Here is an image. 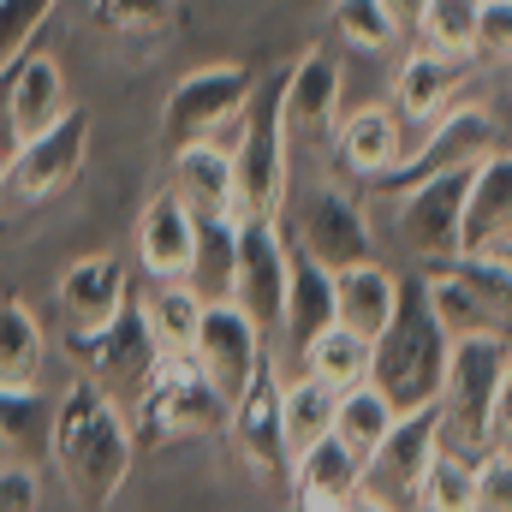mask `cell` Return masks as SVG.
<instances>
[{"label":"cell","instance_id":"obj_16","mask_svg":"<svg viewBox=\"0 0 512 512\" xmlns=\"http://www.w3.org/2000/svg\"><path fill=\"white\" fill-rule=\"evenodd\" d=\"M227 429H233L239 459L251 465L262 483H286L292 453H286V429H280V376H274V364H262V370H256V382L233 399Z\"/></svg>","mask_w":512,"mask_h":512},{"label":"cell","instance_id":"obj_30","mask_svg":"<svg viewBox=\"0 0 512 512\" xmlns=\"http://www.w3.org/2000/svg\"><path fill=\"white\" fill-rule=\"evenodd\" d=\"M298 370L316 376V382H328L334 393H340V387H352V382L370 376V340L352 334V328H340V322H328V328L298 352Z\"/></svg>","mask_w":512,"mask_h":512},{"label":"cell","instance_id":"obj_7","mask_svg":"<svg viewBox=\"0 0 512 512\" xmlns=\"http://www.w3.org/2000/svg\"><path fill=\"white\" fill-rule=\"evenodd\" d=\"M292 137L280 120V78H256L251 102H245V120L233 137V191H239V215H274L286 209V155Z\"/></svg>","mask_w":512,"mask_h":512},{"label":"cell","instance_id":"obj_5","mask_svg":"<svg viewBox=\"0 0 512 512\" xmlns=\"http://www.w3.org/2000/svg\"><path fill=\"white\" fill-rule=\"evenodd\" d=\"M90 131H96L90 108H66L48 131L24 137V143L0 161V221L30 215V209L54 203L66 185H78L84 155H90Z\"/></svg>","mask_w":512,"mask_h":512},{"label":"cell","instance_id":"obj_42","mask_svg":"<svg viewBox=\"0 0 512 512\" xmlns=\"http://www.w3.org/2000/svg\"><path fill=\"white\" fill-rule=\"evenodd\" d=\"M423 6H429V0H387V12L399 18V30H405V36H417V24H423Z\"/></svg>","mask_w":512,"mask_h":512},{"label":"cell","instance_id":"obj_19","mask_svg":"<svg viewBox=\"0 0 512 512\" xmlns=\"http://www.w3.org/2000/svg\"><path fill=\"white\" fill-rule=\"evenodd\" d=\"M471 66H477V60H465V54H441V48L417 42V48L399 60V72H393V114H399L405 126L441 120V114L459 102V84L471 78Z\"/></svg>","mask_w":512,"mask_h":512},{"label":"cell","instance_id":"obj_27","mask_svg":"<svg viewBox=\"0 0 512 512\" xmlns=\"http://www.w3.org/2000/svg\"><path fill=\"white\" fill-rule=\"evenodd\" d=\"M393 417H399V405H393V399H387V393L370 382V376L334 393V435H340V441H346V447H352L364 465H370V453L387 441Z\"/></svg>","mask_w":512,"mask_h":512},{"label":"cell","instance_id":"obj_31","mask_svg":"<svg viewBox=\"0 0 512 512\" xmlns=\"http://www.w3.org/2000/svg\"><path fill=\"white\" fill-rule=\"evenodd\" d=\"M411 507H423V512H477V459H471V453H453V447H435V459H429L423 477H417Z\"/></svg>","mask_w":512,"mask_h":512},{"label":"cell","instance_id":"obj_39","mask_svg":"<svg viewBox=\"0 0 512 512\" xmlns=\"http://www.w3.org/2000/svg\"><path fill=\"white\" fill-rule=\"evenodd\" d=\"M477 60H512V0H477Z\"/></svg>","mask_w":512,"mask_h":512},{"label":"cell","instance_id":"obj_17","mask_svg":"<svg viewBox=\"0 0 512 512\" xmlns=\"http://www.w3.org/2000/svg\"><path fill=\"white\" fill-rule=\"evenodd\" d=\"M512 239V143L483 155L465 179L459 209V256H495Z\"/></svg>","mask_w":512,"mask_h":512},{"label":"cell","instance_id":"obj_26","mask_svg":"<svg viewBox=\"0 0 512 512\" xmlns=\"http://www.w3.org/2000/svg\"><path fill=\"white\" fill-rule=\"evenodd\" d=\"M48 441H54V399L36 382H0V447L36 465Z\"/></svg>","mask_w":512,"mask_h":512},{"label":"cell","instance_id":"obj_18","mask_svg":"<svg viewBox=\"0 0 512 512\" xmlns=\"http://www.w3.org/2000/svg\"><path fill=\"white\" fill-rule=\"evenodd\" d=\"M334 161H340V173L346 179H358V185H376L387 179L399 161H405V120L393 114V102H370V108H352V114H340L334 120Z\"/></svg>","mask_w":512,"mask_h":512},{"label":"cell","instance_id":"obj_33","mask_svg":"<svg viewBox=\"0 0 512 512\" xmlns=\"http://www.w3.org/2000/svg\"><path fill=\"white\" fill-rule=\"evenodd\" d=\"M328 18H334V36L346 48H358V54H387V48L405 42V30L387 12V0H334Z\"/></svg>","mask_w":512,"mask_h":512},{"label":"cell","instance_id":"obj_28","mask_svg":"<svg viewBox=\"0 0 512 512\" xmlns=\"http://www.w3.org/2000/svg\"><path fill=\"white\" fill-rule=\"evenodd\" d=\"M203 304H209V298H197L185 280H155V286L137 298V310H143V322H149V334H155L161 352H191V346H197Z\"/></svg>","mask_w":512,"mask_h":512},{"label":"cell","instance_id":"obj_36","mask_svg":"<svg viewBox=\"0 0 512 512\" xmlns=\"http://www.w3.org/2000/svg\"><path fill=\"white\" fill-rule=\"evenodd\" d=\"M417 42L477 60V0H429L423 24H417Z\"/></svg>","mask_w":512,"mask_h":512},{"label":"cell","instance_id":"obj_29","mask_svg":"<svg viewBox=\"0 0 512 512\" xmlns=\"http://www.w3.org/2000/svg\"><path fill=\"white\" fill-rule=\"evenodd\" d=\"M233 256H239V215L197 221V251L185 268V286L197 298H233Z\"/></svg>","mask_w":512,"mask_h":512},{"label":"cell","instance_id":"obj_43","mask_svg":"<svg viewBox=\"0 0 512 512\" xmlns=\"http://www.w3.org/2000/svg\"><path fill=\"white\" fill-rule=\"evenodd\" d=\"M495 256H501V262H512V239H507V245H501V251H495Z\"/></svg>","mask_w":512,"mask_h":512},{"label":"cell","instance_id":"obj_20","mask_svg":"<svg viewBox=\"0 0 512 512\" xmlns=\"http://www.w3.org/2000/svg\"><path fill=\"white\" fill-rule=\"evenodd\" d=\"M286 489H292V501L304 512H346V507H358L364 459H358L340 435H322V441H310L304 453H292Z\"/></svg>","mask_w":512,"mask_h":512},{"label":"cell","instance_id":"obj_15","mask_svg":"<svg viewBox=\"0 0 512 512\" xmlns=\"http://www.w3.org/2000/svg\"><path fill=\"white\" fill-rule=\"evenodd\" d=\"M340 90H346V72L328 48H310L298 54L286 72H280V120L292 143H322L334 120H340Z\"/></svg>","mask_w":512,"mask_h":512},{"label":"cell","instance_id":"obj_25","mask_svg":"<svg viewBox=\"0 0 512 512\" xmlns=\"http://www.w3.org/2000/svg\"><path fill=\"white\" fill-rule=\"evenodd\" d=\"M334 322V268H322L316 256L292 245V268H286V304H280V328L292 340V352H304L322 328Z\"/></svg>","mask_w":512,"mask_h":512},{"label":"cell","instance_id":"obj_1","mask_svg":"<svg viewBox=\"0 0 512 512\" xmlns=\"http://www.w3.org/2000/svg\"><path fill=\"white\" fill-rule=\"evenodd\" d=\"M48 459L72 495V507L102 512L120 501L131 465H137V435H131L120 399L102 382H72L54 399V441H48Z\"/></svg>","mask_w":512,"mask_h":512},{"label":"cell","instance_id":"obj_22","mask_svg":"<svg viewBox=\"0 0 512 512\" xmlns=\"http://www.w3.org/2000/svg\"><path fill=\"white\" fill-rule=\"evenodd\" d=\"M191 251H197V209L167 185L149 197V209L137 221V262L149 280H185Z\"/></svg>","mask_w":512,"mask_h":512},{"label":"cell","instance_id":"obj_10","mask_svg":"<svg viewBox=\"0 0 512 512\" xmlns=\"http://www.w3.org/2000/svg\"><path fill=\"white\" fill-rule=\"evenodd\" d=\"M286 239H292L304 256H316L322 268H334V274L352 268V262H364V256L376 251L364 203H358L352 191H340V185H316V191H304L298 209H292V233H286Z\"/></svg>","mask_w":512,"mask_h":512},{"label":"cell","instance_id":"obj_35","mask_svg":"<svg viewBox=\"0 0 512 512\" xmlns=\"http://www.w3.org/2000/svg\"><path fill=\"white\" fill-rule=\"evenodd\" d=\"M96 30L120 36V42H161L179 24V0H90Z\"/></svg>","mask_w":512,"mask_h":512},{"label":"cell","instance_id":"obj_23","mask_svg":"<svg viewBox=\"0 0 512 512\" xmlns=\"http://www.w3.org/2000/svg\"><path fill=\"white\" fill-rule=\"evenodd\" d=\"M173 161V191L197 209V221H215V215H239V191H233V149L221 137H203V143H185L167 155Z\"/></svg>","mask_w":512,"mask_h":512},{"label":"cell","instance_id":"obj_12","mask_svg":"<svg viewBox=\"0 0 512 512\" xmlns=\"http://www.w3.org/2000/svg\"><path fill=\"white\" fill-rule=\"evenodd\" d=\"M435 447H441V405H411V411H399L393 429H387V441L370 453V465H364L358 507H382V489H393L387 507H411L417 477H423V465L435 459Z\"/></svg>","mask_w":512,"mask_h":512},{"label":"cell","instance_id":"obj_6","mask_svg":"<svg viewBox=\"0 0 512 512\" xmlns=\"http://www.w3.org/2000/svg\"><path fill=\"white\" fill-rule=\"evenodd\" d=\"M256 90V72L239 66V60H221V66H197L185 72L167 102H161V155L185 149V143H203V137H221L233 149L239 137V120H245V102Z\"/></svg>","mask_w":512,"mask_h":512},{"label":"cell","instance_id":"obj_8","mask_svg":"<svg viewBox=\"0 0 512 512\" xmlns=\"http://www.w3.org/2000/svg\"><path fill=\"white\" fill-rule=\"evenodd\" d=\"M495 149H507V126L495 120V108L459 102V108H447L441 120H429L423 149L405 155L387 179H376V191H405V185H417V179H429V173H441V167H471V161H483V155H495Z\"/></svg>","mask_w":512,"mask_h":512},{"label":"cell","instance_id":"obj_41","mask_svg":"<svg viewBox=\"0 0 512 512\" xmlns=\"http://www.w3.org/2000/svg\"><path fill=\"white\" fill-rule=\"evenodd\" d=\"M489 441H495V447H512V364L501 370V387H495V411H489Z\"/></svg>","mask_w":512,"mask_h":512},{"label":"cell","instance_id":"obj_4","mask_svg":"<svg viewBox=\"0 0 512 512\" xmlns=\"http://www.w3.org/2000/svg\"><path fill=\"white\" fill-rule=\"evenodd\" d=\"M512 364V334L501 328H483V334H459L447 346V376H441V447L453 453H471L483 459L495 441H489V411H495V387L501 370Z\"/></svg>","mask_w":512,"mask_h":512},{"label":"cell","instance_id":"obj_38","mask_svg":"<svg viewBox=\"0 0 512 512\" xmlns=\"http://www.w3.org/2000/svg\"><path fill=\"white\" fill-rule=\"evenodd\" d=\"M477 512H512V447H489L477 459Z\"/></svg>","mask_w":512,"mask_h":512},{"label":"cell","instance_id":"obj_24","mask_svg":"<svg viewBox=\"0 0 512 512\" xmlns=\"http://www.w3.org/2000/svg\"><path fill=\"white\" fill-rule=\"evenodd\" d=\"M393 304H399V274H387L376 256H364V262L334 274V322L340 328L376 340L387 328V316H393Z\"/></svg>","mask_w":512,"mask_h":512},{"label":"cell","instance_id":"obj_3","mask_svg":"<svg viewBox=\"0 0 512 512\" xmlns=\"http://www.w3.org/2000/svg\"><path fill=\"white\" fill-rule=\"evenodd\" d=\"M131 405H137L131 435L149 453H167L179 441H197V435L227 429V399H221V387L203 376L197 352H161L155 370H149V382L137 387Z\"/></svg>","mask_w":512,"mask_h":512},{"label":"cell","instance_id":"obj_37","mask_svg":"<svg viewBox=\"0 0 512 512\" xmlns=\"http://www.w3.org/2000/svg\"><path fill=\"white\" fill-rule=\"evenodd\" d=\"M60 0H0V66L30 48V36L54 18Z\"/></svg>","mask_w":512,"mask_h":512},{"label":"cell","instance_id":"obj_11","mask_svg":"<svg viewBox=\"0 0 512 512\" xmlns=\"http://www.w3.org/2000/svg\"><path fill=\"white\" fill-rule=\"evenodd\" d=\"M471 167H477V161H471ZM471 167H441V173H429V179L393 191V203H399V209H393V227H399V239L423 256L429 268L459 256V209H465V179H471Z\"/></svg>","mask_w":512,"mask_h":512},{"label":"cell","instance_id":"obj_34","mask_svg":"<svg viewBox=\"0 0 512 512\" xmlns=\"http://www.w3.org/2000/svg\"><path fill=\"white\" fill-rule=\"evenodd\" d=\"M42 370V322L30 304H0V382H36Z\"/></svg>","mask_w":512,"mask_h":512},{"label":"cell","instance_id":"obj_2","mask_svg":"<svg viewBox=\"0 0 512 512\" xmlns=\"http://www.w3.org/2000/svg\"><path fill=\"white\" fill-rule=\"evenodd\" d=\"M447 328L429 310V286L423 280H399V304L387 316V328L370 340V382L382 387L399 411L411 405H435L441 376H447Z\"/></svg>","mask_w":512,"mask_h":512},{"label":"cell","instance_id":"obj_14","mask_svg":"<svg viewBox=\"0 0 512 512\" xmlns=\"http://www.w3.org/2000/svg\"><path fill=\"white\" fill-rule=\"evenodd\" d=\"M191 352H197L203 376L221 387L227 411H233V399L256 382V370L268 364V352H262V328H256L233 298H209V304H203V328H197V346H191Z\"/></svg>","mask_w":512,"mask_h":512},{"label":"cell","instance_id":"obj_21","mask_svg":"<svg viewBox=\"0 0 512 512\" xmlns=\"http://www.w3.org/2000/svg\"><path fill=\"white\" fill-rule=\"evenodd\" d=\"M126 298H131V274H126V256H114V251L72 262L60 274V286H54V304H60L66 334H90V328L114 322L126 310Z\"/></svg>","mask_w":512,"mask_h":512},{"label":"cell","instance_id":"obj_32","mask_svg":"<svg viewBox=\"0 0 512 512\" xmlns=\"http://www.w3.org/2000/svg\"><path fill=\"white\" fill-rule=\"evenodd\" d=\"M280 429H286V453H304L310 441L334 435V387L316 376L280 382Z\"/></svg>","mask_w":512,"mask_h":512},{"label":"cell","instance_id":"obj_9","mask_svg":"<svg viewBox=\"0 0 512 512\" xmlns=\"http://www.w3.org/2000/svg\"><path fill=\"white\" fill-rule=\"evenodd\" d=\"M286 268H292V239L274 215H239V256H233V304L256 328H280L286 304Z\"/></svg>","mask_w":512,"mask_h":512},{"label":"cell","instance_id":"obj_13","mask_svg":"<svg viewBox=\"0 0 512 512\" xmlns=\"http://www.w3.org/2000/svg\"><path fill=\"white\" fill-rule=\"evenodd\" d=\"M66 346H72V358L90 370V382H102L114 399H120V393L137 399V387L149 382V370H155V358H161V346H155V334H149L137 298H126V310H120L114 322H102V328H90V334H66Z\"/></svg>","mask_w":512,"mask_h":512},{"label":"cell","instance_id":"obj_40","mask_svg":"<svg viewBox=\"0 0 512 512\" xmlns=\"http://www.w3.org/2000/svg\"><path fill=\"white\" fill-rule=\"evenodd\" d=\"M42 507V471L30 459L0 465V512H36Z\"/></svg>","mask_w":512,"mask_h":512}]
</instances>
